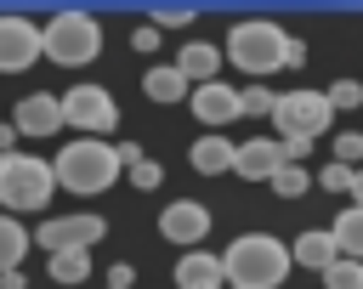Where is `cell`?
<instances>
[{
	"label": "cell",
	"instance_id": "obj_18",
	"mask_svg": "<svg viewBox=\"0 0 363 289\" xmlns=\"http://www.w3.org/2000/svg\"><path fill=\"white\" fill-rule=\"evenodd\" d=\"M329 238H335L340 261H363V204L340 210V215H335V227H329Z\"/></svg>",
	"mask_w": 363,
	"mask_h": 289
},
{
	"label": "cell",
	"instance_id": "obj_4",
	"mask_svg": "<svg viewBox=\"0 0 363 289\" xmlns=\"http://www.w3.org/2000/svg\"><path fill=\"white\" fill-rule=\"evenodd\" d=\"M284 45H289V34H284L272 17H244V23L227 28V62H233L238 74H250L255 85L284 68Z\"/></svg>",
	"mask_w": 363,
	"mask_h": 289
},
{
	"label": "cell",
	"instance_id": "obj_27",
	"mask_svg": "<svg viewBox=\"0 0 363 289\" xmlns=\"http://www.w3.org/2000/svg\"><path fill=\"white\" fill-rule=\"evenodd\" d=\"M357 159H363V130H340L335 136V164H352L357 170Z\"/></svg>",
	"mask_w": 363,
	"mask_h": 289
},
{
	"label": "cell",
	"instance_id": "obj_11",
	"mask_svg": "<svg viewBox=\"0 0 363 289\" xmlns=\"http://www.w3.org/2000/svg\"><path fill=\"white\" fill-rule=\"evenodd\" d=\"M187 102H193V119L210 125V130H221V125L238 119V91H233L227 79H204V85H193Z\"/></svg>",
	"mask_w": 363,
	"mask_h": 289
},
{
	"label": "cell",
	"instance_id": "obj_14",
	"mask_svg": "<svg viewBox=\"0 0 363 289\" xmlns=\"http://www.w3.org/2000/svg\"><path fill=\"white\" fill-rule=\"evenodd\" d=\"M187 85H204V79H216L221 74V51L210 45V40H187L182 51H176V62H170Z\"/></svg>",
	"mask_w": 363,
	"mask_h": 289
},
{
	"label": "cell",
	"instance_id": "obj_26",
	"mask_svg": "<svg viewBox=\"0 0 363 289\" xmlns=\"http://www.w3.org/2000/svg\"><path fill=\"white\" fill-rule=\"evenodd\" d=\"M272 102H278V96H272L267 85H244V91H238V119H244V113H272Z\"/></svg>",
	"mask_w": 363,
	"mask_h": 289
},
{
	"label": "cell",
	"instance_id": "obj_10",
	"mask_svg": "<svg viewBox=\"0 0 363 289\" xmlns=\"http://www.w3.org/2000/svg\"><path fill=\"white\" fill-rule=\"evenodd\" d=\"M159 232H164L170 244H182V249H199L204 232H210V210H204L199 198H176V204L159 210Z\"/></svg>",
	"mask_w": 363,
	"mask_h": 289
},
{
	"label": "cell",
	"instance_id": "obj_25",
	"mask_svg": "<svg viewBox=\"0 0 363 289\" xmlns=\"http://www.w3.org/2000/svg\"><path fill=\"white\" fill-rule=\"evenodd\" d=\"M193 17H199L193 6H153L147 11V28H187Z\"/></svg>",
	"mask_w": 363,
	"mask_h": 289
},
{
	"label": "cell",
	"instance_id": "obj_9",
	"mask_svg": "<svg viewBox=\"0 0 363 289\" xmlns=\"http://www.w3.org/2000/svg\"><path fill=\"white\" fill-rule=\"evenodd\" d=\"M40 62V23L23 11H0V74H28Z\"/></svg>",
	"mask_w": 363,
	"mask_h": 289
},
{
	"label": "cell",
	"instance_id": "obj_21",
	"mask_svg": "<svg viewBox=\"0 0 363 289\" xmlns=\"http://www.w3.org/2000/svg\"><path fill=\"white\" fill-rule=\"evenodd\" d=\"M45 272H51L57 283H68V289H74V283H85V272H91V249H62V255H51V261H45Z\"/></svg>",
	"mask_w": 363,
	"mask_h": 289
},
{
	"label": "cell",
	"instance_id": "obj_12",
	"mask_svg": "<svg viewBox=\"0 0 363 289\" xmlns=\"http://www.w3.org/2000/svg\"><path fill=\"white\" fill-rule=\"evenodd\" d=\"M11 130H17V136H57V130H62V108H57V96L28 91V96L17 102V113H11Z\"/></svg>",
	"mask_w": 363,
	"mask_h": 289
},
{
	"label": "cell",
	"instance_id": "obj_6",
	"mask_svg": "<svg viewBox=\"0 0 363 289\" xmlns=\"http://www.w3.org/2000/svg\"><path fill=\"white\" fill-rule=\"evenodd\" d=\"M57 108H62V125H74V130H85L96 142L119 125V102L102 85H68V96H57Z\"/></svg>",
	"mask_w": 363,
	"mask_h": 289
},
{
	"label": "cell",
	"instance_id": "obj_29",
	"mask_svg": "<svg viewBox=\"0 0 363 289\" xmlns=\"http://www.w3.org/2000/svg\"><path fill=\"white\" fill-rule=\"evenodd\" d=\"M125 176H130V181H136V187H159V181H164V170H159V164H153V159H136V164H130V170H125Z\"/></svg>",
	"mask_w": 363,
	"mask_h": 289
},
{
	"label": "cell",
	"instance_id": "obj_8",
	"mask_svg": "<svg viewBox=\"0 0 363 289\" xmlns=\"http://www.w3.org/2000/svg\"><path fill=\"white\" fill-rule=\"evenodd\" d=\"M102 232H108L102 215H45L28 244H40L45 255H62V249H91V244H102Z\"/></svg>",
	"mask_w": 363,
	"mask_h": 289
},
{
	"label": "cell",
	"instance_id": "obj_30",
	"mask_svg": "<svg viewBox=\"0 0 363 289\" xmlns=\"http://www.w3.org/2000/svg\"><path fill=\"white\" fill-rule=\"evenodd\" d=\"M130 278H136L130 261H113V266H108V289H130Z\"/></svg>",
	"mask_w": 363,
	"mask_h": 289
},
{
	"label": "cell",
	"instance_id": "obj_35",
	"mask_svg": "<svg viewBox=\"0 0 363 289\" xmlns=\"http://www.w3.org/2000/svg\"><path fill=\"white\" fill-rule=\"evenodd\" d=\"M0 153H17V130L11 125H0Z\"/></svg>",
	"mask_w": 363,
	"mask_h": 289
},
{
	"label": "cell",
	"instance_id": "obj_7",
	"mask_svg": "<svg viewBox=\"0 0 363 289\" xmlns=\"http://www.w3.org/2000/svg\"><path fill=\"white\" fill-rule=\"evenodd\" d=\"M267 119H272V130H278V136H306V142H318V130H329V119H335V113H329L323 91H306V85H301V91H284V96L272 102V113H267Z\"/></svg>",
	"mask_w": 363,
	"mask_h": 289
},
{
	"label": "cell",
	"instance_id": "obj_28",
	"mask_svg": "<svg viewBox=\"0 0 363 289\" xmlns=\"http://www.w3.org/2000/svg\"><path fill=\"white\" fill-rule=\"evenodd\" d=\"M318 187H329V193H346V187H352V164H335V159H329V164L318 170Z\"/></svg>",
	"mask_w": 363,
	"mask_h": 289
},
{
	"label": "cell",
	"instance_id": "obj_13",
	"mask_svg": "<svg viewBox=\"0 0 363 289\" xmlns=\"http://www.w3.org/2000/svg\"><path fill=\"white\" fill-rule=\"evenodd\" d=\"M278 164H284V153H278V142H272V136L233 142V176H244V181H267Z\"/></svg>",
	"mask_w": 363,
	"mask_h": 289
},
{
	"label": "cell",
	"instance_id": "obj_17",
	"mask_svg": "<svg viewBox=\"0 0 363 289\" xmlns=\"http://www.w3.org/2000/svg\"><path fill=\"white\" fill-rule=\"evenodd\" d=\"M289 261H295V266L323 272V266H335V261H340V249H335V238H329V232H318V227H312V232H301V238L289 244Z\"/></svg>",
	"mask_w": 363,
	"mask_h": 289
},
{
	"label": "cell",
	"instance_id": "obj_1",
	"mask_svg": "<svg viewBox=\"0 0 363 289\" xmlns=\"http://www.w3.org/2000/svg\"><path fill=\"white\" fill-rule=\"evenodd\" d=\"M289 272H295L289 244H278L272 232H238V238L221 249V278H227V289H278Z\"/></svg>",
	"mask_w": 363,
	"mask_h": 289
},
{
	"label": "cell",
	"instance_id": "obj_33",
	"mask_svg": "<svg viewBox=\"0 0 363 289\" xmlns=\"http://www.w3.org/2000/svg\"><path fill=\"white\" fill-rule=\"evenodd\" d=\"M301 62H306V45L289 34V45H284V68H301Z\"/></svg>",
	"mask_w": 363,
	"mask_h": 289
},
{
	"label": "cell",
	"instance_id": "obj_36",
	"mask_svg": "<svg viewBox=\"0 0 363 289\" xmlns=\"http://www.w3.org/2000/svg\"><path fill=\"white\" fill-rule=\"evenodd\" d=\"M346 193H352V198L363 204V170H352V187H346Z\"/></svg>",
	"mask_w": 363,
	"mask_h": 289
},
{
	"label": "cell",
	"instance_id": "obj_5",
	"mask_svg": "<svg viewBox=\"0 0 363 289\" xmlns=\"http://www.w3.org/2000/svg\"><path fill=\"white\" fill-rule=\"evenodd\" d=\"M51 164L34 153H0V210L6 215H40L51 210Z\"/></svg>",
	"mask_w": 363,
	"mask_h": 289
},
{
	"label": "cell",
	"instance_id": "obj_20",
	"mask_svg": "<svg viewBox=\"0 0 363 289\" xmlns=\"http://www.w3.org/2000/svg\"><path fill=\"white\" fill-rule=\"evenodd\" d=\"M23 255H28V227L17 215H0V272L23 266Z\"/></svg>",
	"mask_w": 363,
	"mask_h": 289
},
{
	"label": "cell",
	"instance_id": "obj_16",
	"mask_svg": "<svg viewBox=\"0 0 363 289\" xmlns=\"http://www.w3.org/2000/svg\"><path fill=\"white\" fill-rule=\"evenodd\" d=\"M187 159H193V170H199V176H227V170H233V142H227L221 130H204V136L193 142V153H187Z\"/></svg>",
	"mask_w": 363,
	"mask_h": 289
},
{
	"label": "cell",
	"instance_id": "obj_3",
	"mask_svg": "<svg viewBox=\"0 0 363 289\" xmlns=\"http://www.w3.org/2000/svg\"><path fill=\"white\" fill-rule=\"evenodd\" d=\"M40 57H51L57 68H85L102 57V23L91 11H51L40 23Z\"/></svg>",
	"mask_w": 363,
	"mask_h": 289
},
{
	"label": "cell",
	"instance_id": "obj_15",
	"mask_svg": "<svg viewBox=\"0 0 363 289\" xmlns=\"http://www.w3.org/2000/svg\"><path fill=\"white\" fill-rule=\"evenodd\" d=\"M227 278H221V255H210V249H187L182 261H176V289H221Z\"/></svg>",
	"mask_w": 363,
	"mask_h": 289
},
{
	"label": "cell",
	"instance_id": "obj_31",
	"mask_svg": "<svg viewBox=\"0 0 363 289\" xmlns=\"http://www.w3.org/2000/svg\"><path fill=\"white\" fill-rule=\"evenodd\" d=\"M130 51H159V28H147V23H142V28L130 34Z\"/></svg>",
	"mask_w": 363,
	"mask_h": 289
},
{
	"label": "cell",
	"instance_id": "obj_19",
	"mask_svg": "<svg viewBox=\"0 0 363 289\" xmlns=\"http://www.w3.org/2000/svg\"><path fill=\"white\" fill-rule=\"evenodd\" d=\"M142 91H147L153 102H182L193 85H187V79L170 68V62H159V68H147V74H142Z\"/></svg>",
	"mask_w": 363,
	"mask_h": 289
},
{
	"label": "cell",
	"instance_id": "obj_22",
	"mask_svg": "<svg viewBox=\"0 0 363 289\" xmlns=\"http://www.w3.org/2000/svg\"><path fill=\"white\" fill-rule=\"evenodd\" d=\"M267 181H272V193H278V198H301V193L312 187V170H306V164H278Z\"/></svg>",
	"mask_w": 363,
	"mask_h": 289
},
{
	"label": "cell",
	"instance_id": "obj_34",
	"mask_svg": "<svg viewBox=\"0 0 363 289\" xmlns=\"http://www.w3.org/2000/svg\"><path fill=\"white\" fill-rule=\"evenodd\" d=\"M0 289H28V278H23V266H11V272H0Z\"/></svg>",
	"mask_w": 363,
	"mask_h": 289
},
{
	"label": "cell",
	"instance_id": "obj_24",
	"mask_svg": "<svg viewBox=\"0 0 363 289\" xmlns=\"http://www.w3.org/2000/svg\"><path fill=\"white\" fill-rule=\"evenodd\" d=\"M323 289H363V261H335V266H323Z\"/></svg>",
	"mask_w": 363,
	"mask_h": 289
},
{
	"label": "cell",
	"instance_id": "obj_32",
	"mask_svg": "<svg viewBox=\"0 0 363 289\" xmlns=\"http://www.w3.org/2000/svg\"><path fill=\"white\" fill-rule=\"evenodd\" d=\"M113 159H119V170H130V164H136V159H147V153H142L136 142H119V147H113Z\"/></svg>",
	"mask_w": 363,
	"mask_h": 289
},
{
	"label": "cell",
	"instance_id": "obj_2",
	"mask_svg": "<svg viewBox=\"0 0 363 289\" xmlns=\"http://www.w3.org/2000/svg\"><path fill=\"white\" fill-rule=\"evenodd\" d=\"M51 181L68 187V193H79V198H96V193H108V187L119 181V159H113L108 142H96V136H74V142L51 159Z\"/></svg>",
	"mask_w": 363,
	"mask_h": 289
},
{
	"label": "cell",
	"instance_id": "obj_23",
	"mask_svg": "<svg viewBox=\"0 0 363 289\" xmlns=\"http://www.w3.org/2000/svg\"><path fill=\"white\" fill-rule=\"evenodd\" d=\"M323 102H329V113H340V108H363V79H335V85L323 91Z\"/></svg>",
	"mask_w": 363,
	"mask_h": 289
}]
</instances>
